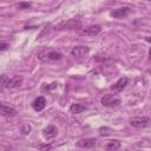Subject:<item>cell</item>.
Instances as JSON below:
<instances>
[{"mask_svg":"<svg viewBox=\"0 0 151 151\" xmlns=\"http://www.w3.org/2000/svg\"><path fill=\"white\" fill-rule=\"evenodd\" d=\"M38 58L42 61H57L63 58V54L54 50H42L38 53Z\"/></svg>","mask_w":151,"mask_h":151,"instance_id":"obj_1","label":"cell"},{"mask_svg":"<svg viewBox=\"0 0 151 151\" xmlns=\"http://www.w3.org/2000/svg\"><path fill=\"white\" fill-rule=\"evenodd\" d=\"M129 124L136 129H145L151 126V118L149 117H132L129 120Z\"/></svg>","mask_w":151,"mask_h":151,"instance_id":"obj_2","label":"cell"},{"mask_svg":"<svg viewBox=\"0 0 151 151\" xmlns=\"http://www.w3.org/2000/svg\"><path fill=\"white\" fill-rule=\"evenodd\" d=\"M100 103H101L103 106L113 107V106H118V105L120 104V98H119L118 96H116V94H110V93H107V94H105V96L101 98Z\"/></svg>","mask_w":151,"mask_h":151,"instance_id":"obj_3","label":"cell"},{"mask_svg":"<svg viewBox=\"0 0 151 151\" xmlns=\"http://www.w3.org/2000/svg\"><path fill=\"white\" fill-rule=\"evenodd\" d=\"M81 27V21L77 19H70L67 21H64L55 26V29H77Z\"/></svg>","mask_w":151,"mask_h":151,"instance_id":"obj_4","label":"cell"},{"mask_svg":"<svg viewBox=\"0 0 151 151\" xmlns=\"http://www.w3.org/2000/svg\"><path fill=\"white\" fill-rule=\"evenodd\" d=\"M97 145H98V140L96 138H85V139H80L79 142H77V146L84 147V149H93Z\"/></svg>","mask_w":151,"mask_h":151,"instance_id":"obj_5","label":"cell"},{"mask_svg":"<svg viewBox=\"0 0 151 151\" xmlns=\"http://www.w3.org/2000/svg\"><path fill=\"white\" fill-rule=\"evenodd\" d=\"M129 13H130V8L129 7H120V8H116L113 11H111L110 15L112 18H114V19H120V18L126 17Z\"/></svg>","mask_w":151,"mask_h":151,"instance_id":"obj_6","label":"cell"},{"mask_svg":"<svg viewBox=\"0 0 151 151\" xmlns=\"http://www.w3.org/2000/svg\"><path fill=\"white\" fill-rule=\"evenodd\" d=\"M31 106H32V109H33L34 111L39 112V111H41V110L45 109V106H46V99H45L44 97H41V96H40V97H37V98L32 101Z\"/></svg>","mask_w":151,"mask_h":151,"instance_id":"obj_7","label":"cell"},{"mask_svg":"<svg viewBox=\"0 0 151 151\" xmlns=\"http://www.w3.org/2000/svg\"><path fill=\"white\" fill-rule=\"evenodd\" d=\"M21 83H22V77L21 76H14L13 78H8L7 84H6V87L13 90V88L19 87L21 85Z\"/></svg>","mask_w":151,"mask_h":151,"instance_id":"obj_8","label":"cell"},{"mask_svg":"<svg viewBox=\"0 0 151 151\" xmlns=\"http://www.w3.org/2000/svg\"><path fill=\"white\" fill-rule=\"evenodd\" d=\"M58 134V130L54 125H48L47 127H45L42 130V136L46 138V139H52L54 138L55 136Z\"/></svg>","mask_w":151,"mask_h":151,"instance_id":"obj_9","label":"cell"},{"mask_svg":"<svg viewBox=\"0 0 151 151\" xmlns=\"http://www.w3.org/2000/svg\"><path fill=\"white\" fill-rule=\"evenodd\" d=\"M90 52V48L87 46H74L71 50V54L73 57H83Z\"/></svg>","mask_w":151,"mask_h":151,"instance_id":"obj_10","label":"cell"},{"mask_svg":"<svg viewBox=\"0 0 151 151\" xmlns=\"http://www.w3.org/2000/svg\"><path fill=\"white\" fill-rule=\"evenodd\" d=\"M100 32H101V27L99 25H92V26H88L85 29H83V34L90 35V37H94V35L99 34Z\"/></svg>","mask_w":151,"mask_h":151,"instance_id":"obj_11","label":"cell"},{"mask_svg":"<svg viewBox=\"0 0 151 151\" xmlns=\"http://www.w3.org/2000/svg\"><path fill=\"white\" fill-rule=\"evenodd\" d=\"M127 81H129V79H127L126 77H123V78L118 79V80L111 86V90H112V91H123V90L125 88V86L127 85Z\"/></svg>","mask_w":151,"mask_h":151,"instance_id":"obj_12","label":"cell"},{"mask_svg":"<svg viewBox=\"0 0 151 151\" xmlns=\"http://www.w3.org/2000/svg\"><path fill=\"white\" fill-rule=\"evenodd\" d=\"M1 114L6 118H12L17 114V110L11 106H7L5 104H1Z\"/></svg>","mask_w":151,"mask_h":151,"instance_id":"obj_13","label":"cell"},{"mask_svg":"<svg viewBox=\"0 0 151 151\" xmlns=\"http://www.w3.org/2000/svg\"><path fill=\"white\" fill-rule=\"evenodd\" d=\"M86 110V106H84V105H81V104H78V103H74V104H72L71 106H70V112L71 113H80V112H83V111H85Z\"/></svg>","mask_w":151,"mask_h":151,"instance_id":"obj_14","label":"cell"},{"mask_svg":"<svg viewBox=\"0 0 151 151\" xmlns=\"http://www.w3.org/2000/svg\"><path fill=\"white\" fill-rule=\"evenodd\" d=\"M120 142L118 140V139H112V140H110L107 144H106V146H105V149L106 150H118L119 147H120Z\"/></svg>","mask_w":151,"mask_h":151,"instance_id":"obj_15","label":"cell"},{"mask_svg":"<svg viewBox=\"0 0 151 151\" xmlns=\"http://www.w3.org/2000/svg\"><path fill=\"white\" fill-rule=\"evenodd\" d=\"M57 86H58V84H57L55 81L52 83V84H44V85L41 86V91H42V92H50V91L54 90Z\"/></svg>","mask_w":151,"mask_h":151,"instance_id":"obj_16","label":"cell"},{"mask_svg":"<svg viewBox=\"0 0 151 151\" xmlns=\"http://www.w3.org/2000/svg\"><path fill=\"white\" fill-rule=\"evenodd\" d=\"M31 6H32V2H24V1L15 5V7H17L18 9H20V11H22V9H28Z\"/></svg>","mask_w":151,"mask_h":151,"instance_id":"obj_17","label":"cell"},{"mask_svg":"<svg viewBox=\"0 0 151 151\" xmlns=\"http://www.w3.org/2000/svg\"><path fill=\"white\" fill-rule=\"evenodd\" d=\"M20 131H21L24 134H28L29 131H31V126H29V124H27V123L21 124V126H20Z\"/></svg>","mask_w":151,"mask_h":151,"instance_id":"obj_18","label":"cell"},{"mask_svg":"<svg viewBox=\"0 0 151 151\" xmlns=\"http://www.w3.org/2000/svg\"><path fill=\"white\" fill-rule=\"evenodd\" d=\"M111 132H112V130H111L110 127H106V126L99 129V133H100V136H104V137H105V136H109Z\"/></svg>","mask_w":151,"mask_h":151,"instance_id":"obj_19","label":"cell"},{"mask_svg":"<svg viewBox=\"0 0 151 151\" xmlns=\"http://www.w3.org/2000/svg\"><path fill=\"white\" fill-rule=\"evenodd\" d=\"M7 80H8V77H7L6 74H2V76H1V87H2V88H5V87H6Z\"/></svg>","mask_w":151,"mask_h":151,"instance_id":"obj_20","label":"cell"},{"mask_svg":"<svg viewBox=\"0 0 151 151\" xmlns=\"http://www.w3.org/2000/svg\"><path fill=\"white\" fill-rule=\"evenodd\" d=\"M39 149L40 150H51L52 149V145L51 144H40L39 145Z\"/></svg>","mask_w":151,"mask_h":151,"instance_id":"obj_21","label":"cell"},{"mask_svg":"<svg viewBox=\"0 0 151 151\" xmlns=\"http://www.w3.org/2000/svg\"><path fill=\"white\" fill-rule=\"evenodd\" d=\"M7 47H8V44H6V42H1V45H0V51L2 52V51H5V50H7Z\"/></svg>","mask_w":151,"mask_h":151,"instance_id":"obj_22","label":"cell"},{"mask_svg":"<svg viewBox=\"0 0 151 151\" xmlns=\"http://www.w3.org/2000/svg\"><path fill=\"white\" fill-rule=\"evenodd\" d=\"M145 40H146L147 42H150V44H151V37H145Z\"/></svg>","mask_w":151,"mask_h":151,"instance_id":"obj_23","label":"cell"},{"mask_svg":"<svg viewBox=\"0 0 151 151\" xmlns=\"http://www.w3.org/2000/svg\"><path fill=\"white\" fill-rule=\"evenodd\" d=\"M149 59H150V60H151V48H150V50H149Z\"/></svg>","mask_w":151,"mask_h":151,"instance_id":"obj_24","label":"cell"},{"mask_svg":"<svg viewBox=\"0 0 151 151\" xmlns=\"http://www.w3.org/2000/svg\"><path fill=\"white\" fill-rule=\"evenodd\" d=\"M150 1H151V0H150Z\"/></svg>","mask_w":151,"mask_h":151,"instance_id":"obj_25","label":"cell"}]
</instances>
